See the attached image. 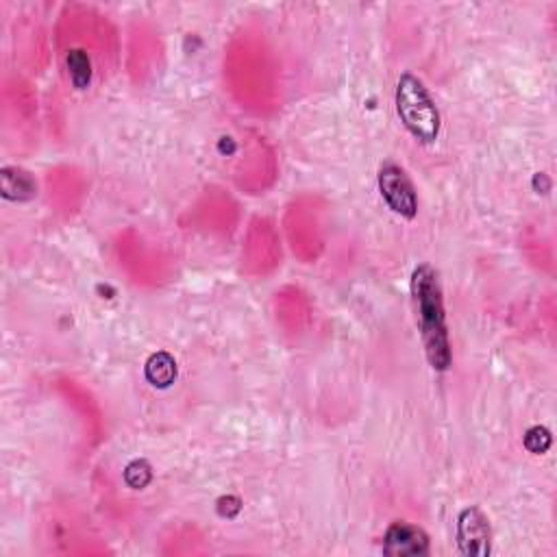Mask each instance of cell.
I'll list each match as a JSON object with an SVG mask.
<instances>
[{"label": "cell", "instance_id": "8992f818", "mask_svg": "<svg viewBox=\"0 0 557 557\" xmlns=\"http://www.w3.org/2000/svg\"><path fill=\"white\" fill-rule=\"evenodd\" d=\"M0 192H3L5 201L24 203L37 196V183L27 170L5 166L0 170Z\"/></svg>", "mask_w": 557, "mask_h": 557}, {"label": "cell", "instance_id": "52a82bcc", "mask_svg": "<svg viewBox=\"0 0 557 557\" xmlns=\"http://www.w3.org/2000/svg\"><path fill=\"white\" fill-rule=\"evenodd\" d=\"M66 66H68V77L74 90H88L92 85V64L90 57L85 55V51L81 48H74V51H68L66 55Z\"/></svg>", "mask_w": 557, "mask_h": 557}, {"label": "cell", "instance_id": "277c9868", "mask_svg": "<svg viewBox=\"0 0 557 557\" xmlns=\"http://www.w3.org/2000/svg\"><path fill=\"white\" fill-rule=\"evenodd\" d=\"M455 542L464 557H488L492 553V527L479 507L468 505L457 514Z\"/></svg>", "mask_w": 557, "mask_h": 557}, {"label": "cell", "instance_id": "30bf717a", "mask_svg": "<svg viewBox=\"0 0 557 557\" xmlns=\"http://www.w3.org/2000/svg\"><path fill=\"white\" fill-rule=\"evenodd\" d=\"M125 481L133 490H142L153 481V470L144 460H135L125 468Z\"/></svg>", "mask_w": 557, "mask_h": 557}, {"label": "cell", "instance_id": "7a4b0ae2", "mask_svg": "<svg viewBox=\"0 0 557 557\" xmlns=\"http://www.w3.org/2000/svg\"><path fill=\"white\" fill-rule=\"evenodd\" d=\"M394 107L401 125L420 144H433L440 138L442 118L425 81L412 72H403L396 81Z\"/></svg>", "mask_w": 557, "mask_h": 557}, {"label": "cell", "instance_id": "9c48e42d", "mask_svg": "<svg viewBox=\"0 0 557 557\" xmlns=\"http://www.w3.org/2000/svg\"><path fill=\"white\" fill-rule=\"evenodd\" d=\"M551 431L547 427H531L527 429V433L523 436V444H525V449L531 453V455H542V453H547L551 449Z\"/></svg>", "mask_w": 557, "mask_h": 557}, {"label": "cell", "instance_id": "6da1fadb", "mask_svg": "<svg viewBox=\"0 0 557 557\" xmlns=\"http://www.w3.org/2000/svg\"><path fill=\"white\" fill-rule=\"evenodd\" d=\"M410 296L427 362L436 373H447L453 366V346L440 275L431 264H420L414 268L410 277Z\"/></svg>", "mask_w": 557, "mask_h": 557}, {"label": "cell", "instance_id": "5b68a950", "mask_svg": "<svg viewBox=\"0 0 557 557\" xmlns=\"http://www.w3.org/2000/svg\"><path fill=\"white\" fill-rule=\"evenodd\" d=\"M381 551L390 557H420L429 553V536L412 523L396 521L383 534Z\"/></svg>", "mask_w": 557, "mask_h": 557}, {"label": "cell", "instance_id": "ba28073f", "mask_svg": "<svg viewBox=\"0 0 557 557\" xmlns=\"http://www.w3.org/2000/svg\"><path fill=\"white\" fill-rule=\"evenodd\" d=\"M146 377L153 386L166 388L177 377V364L168 353H157L151 357V362L146 364Z\"/></svg>", "mask_w": 557, "mask_h": 557}, {"label": "cell", "instance_id": "3957f363", "mask_svg": "<svg viewBox=\"0 0 557 557\" xmlns=\"http://www.w3.org/2000/svg\"><path fill=\"white\" fill-rule=\"evenodd\" d=\"M377 188L392 214L405 220L418 216V192L410 175L399 164H383L377 172Z\"/></svg>", "mask_w": 557, "mask_h": 557}]
</instances>
